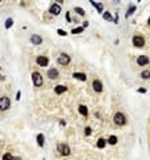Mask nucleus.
Segmentation results:
<instances>
[{
    "instance_id": "nucleus-13",
    "label": "nucleus",
    "mask_w": 150,
    "mask_h": 160,
    "mask_svg": "<svg viewBox=\"0 0 150 160\" xmlns=\"http://www.w3.org/2000/svg\"><path fill=\"white\" fill-rule=\"evenodd\" d=\"M67 90V88H66L64 85H56L55 86V93L56 94H62V93H64Z\"/></svg>"
},
{
    "instance_id": "nucleus-1",
    "label": "nucleus",
    "mask_w": 150,
    "mask_h": 160,
    "mask_svg": "<svg viewBox=\"0 0 150 160\" xmlns=\"http://www.w3.org/2000/svg\"><path fill=\"white\" fill-rule=\"evenodd\" d=\"M31 77H32V82H34L35 86H42V85H43V77H42L40 73L34 71Z\"/></svg>"
},
{
    "instance_id": "nucleus-28",
    "label": "nucleus",
    "mask_w": 150,
    "mask_h": 160,
    "mask_svg": "<svg viewBox=\"0 0 150 160\" xmlns=\"http://www.w3.org/2000/svg\"><path fill=\"white\" fill-rule=\"evenodd\" d=\"M58 34L60 35V36H66V35H67V32H66V31H63L62 28H59V30H58Z\"/></svg>"
},
{
    "instance_id": "nucleus-17",
    "label": "nucleus",
    "mask_w": 150,
    "mask_h": 160,
    "mask_svg": "<svg viewBox=\"0 0 150 160\" xmlns=\"http://www.w3.org/2000/svg\"><path fill=\"white\" fill-rule=\"evenodd\" d=\"M135 9H137V7H135V5H130V8L127 9V12H126V18H129L130 15H133V14H134V11H135Z\"/></svg>"
},
{
    "instance_id": "nucleus-29",
    "label": "nucleus",
    "mask_w": 150,
    "mask_h": 160,
    "mask_svg": "<svg viewBox=\"0 0 150 160\" xmlns=\"http://www.w3.org/2000/svg\"><path fill=\"white\" fill-rule=\"evenodd\" d=\"M87 26H89V22H83V26H82L83 28H85V27H87Z\"/></svg>"
},
{
    "instance_id": "nucleus-33",
    "label": "nucleus",
    "mask_w": 150,
    "mask_h": 160,
    "mask_svg": "<svg viewBox=\"0 0 150 160\" xmlns=\"http://www.w3.org/2000/svg\"><path fill=\"white\" fill-rule=\"evenodd\" d=\"M14 160H22L20 158H14Z\"/></svg>"
},
{
    "instance_id": "nucleus-7",
    "label": "nucleus",
    "mask_w": 150,
    "mask_h": 160,
    "mask_svg": "<svg viewBox=\"0 0 150 160\" xmlns=\"http://www.w3.org/2000/svg\"><path fill=\"white\" fill-rule=\"evenodd\" d=\"M92 89H94L95 92L101 93V92L103 90V86H102V82L99 81V79H94V81H92Z\"/></svg>"
},
{
    "instance_id": "nucleus-10",
    "label": "nucleus",
    "mask_w": 150,
    "mask_h": 160,
    "mask_svg": "<svg viewBox=\"0 0 150 160\" xmlns=\"http://www.w3.org/2000/svg\"><path fill=\"white\" fill-rule=\"evenodd\" d=\"M62 11L60 8V4H52L51 7H50V12H51L52 15H59Z\"/></svg>"
},
{
    "instance_id": "nucleus-19",
    "label": "nucleus",
    "mask_w": 150,
    "mask_h": 160,
    "mask_svg": "<svg viewBox=\"0 0 150 160\" xmlns=\"http://www.w3.org/2000/svg\"><path fill=\"white\" fill-rule=\"evenodd\" d=\"M117 141H118L117 136H110V137H109V140H107V143H109V144H111V145L117 144Z\"/></svg>"
},
{
    "instance_id": "nucleus-9",
    "label": "nucleus",
    "mask_w": 150,
    "mask_h": 160,
    "mask_svg": "<svg viewBox=\"0 0 150 160\" xmlns=\"http://www.w3.org/2000/svg\"><path fill=\"white\" fill-rule=\"evenodd\" d=\"M137 63H138L139 66H146L149 63V58L146 55H139L138 58H137Z\"/></svg>"
},
{
    "instance_id": "nucleus-23",
    "label": "nucleus",
    "mask_w": 150,
    "mask_h": 160,
    "mask_svg": "<svg viewBox=\"0 0 150 160\" xmlns=\"http://www.w3.org/2000/svg\"><path fill=\"white\" fill-rule=\"evenodd\" d=\"M82 31H83V27H76V28H72L71 34H81Z\"/></svg>"
},
{
    "instance_id": "nucleus-32",
    "label": "nucleus",
    "mask_w": 150,
    "mask_h": 160,
    "mask_svg": "<svg viewBox=\"0 0 150 160\" xmlns=\"http://www.w3.org/2000/svg\"><path fill=\"white\" fill-rule=\"evenodd\" d=\"M138 92H139V93H146V90H145V89H139Z\"/></svg>"
},
{
    "instance_id": "nucleus-5",
    "label": "nucleus",
    "mask_w": 150,
    "mask_h": 160,
    "mask_svg": "<svg viewBox=\"0 0 150 160\" xmlns=\"http://www.w3.org/2000/svg\"><path fill=\"white\" fill-rule=\"evenodd\" d=\"M133 45H134L135 47H142V46L145 45V39L139 35H135L134 38H133Z\"/></svg>"
},
{
    "instance_id": "nucleus-31",
    "label": "nucleus",
    "mask_w": 150,
    "mask_h": 160,
    "mask_svg": "<svg viewBox=\"0 0 150 160\" xmlns=\"http://www.w3.org/2000/svg\"><path fill=\"white\" fill-rule=\"evenodd\" d=\"M66 19H67V20L70 22V14H68V12H67V14H66Z\"/></svg>"
},
{
    "instance_id": "nucleus-6",
    "label": "nucleus",
    "mask_w": 150,
    "mask_h": 160,
    "mask_svg": "<svg viewBox=\"0 0 150 160\" xmlns=\"http://www.w3.org/2000/svg\"><path fill=\"white\" fill-rule=\"evenodd\" d=\"M70 61H71V59H70V55H67V54H60L59 58H58V62L60 63V65H63V66L68 65Z\"/></svg>"
},
{
    "instance_id": "nucleus-25",
    "label": "nucleus",
    "mask_w": 150,
    "mask_h": 160,
    "mask_svg": "<svg viewBox=\"0 0 150 160\" xmlns=\"http://www.w3.org/2000/svg\"><path fill=\"white\" fill-rule=\"evenodd\" d=\"M103 19H105V20H114V19L111 18V15L109 14V12H105V14H103Z\"/></svg>"
},
{
    "instance_id": "nucleus-34",
    "label": "nucleus",
    "mask_w": 150,
    "mask_h": 160,
    "mask_svg": "<svg viewBox=\"0 0 150 160\" xmlns=\"http://www.w3.org/2000/svg\"><path fill=\"white\" fill-rule=\"evenodd\" d=\"M149 26H150V18H149Z\"/></svg>"
},
{
    "instance_id": "nucleus-24",
    "label": "nucleus",
    "mask_w": 150,
    "mask_h": 160,
    "mask_svg": "<svg viewBox=\"0 0 150 160\" xmlns=\"http://www.w3.org/2000/svg\"><path fill=\"white\" fill-rule=\"evenodd\" d=\"M3 160H14V156H12L11 153H4V156H3Z\"/></svg>"
},
{
    "instance_id": "nucleus-2",
    "label": "nucleus",
    "mask_w": 150,
    "mask_h": 160,
    "mask_svg": "<svg viewBox=\"0 0 150 160\" xmlns=\"http://www.w3.org/2000/svg\"><path fill=\"white\" fill-rule=\"evenodd\" d=\"M114 122L117 125H125L126 124V117H125V114L121 112H118V113H115L114 114Z\"/></svg>"
},
{
    "instance_id": "nucleus-30",
    "label": "nucleus",
    "mask_w": 150,
    "mask_h": 160,
    "mask_svg": "<svg viewBox=\"0 0 150 160\" xmlns=\"http://www.w3.org/2000/svg\"><path fill=\"white\" fill-rule=\"evenodd\" d=\"M16 100H20V92L16 93Z\"/></svg>"
},
{
    "instance_id": "nucleus-35",
    "label": "nucleus",
    "mask_w": 150,
    "mask_h": 160,
    "mask_svg": "<svg viewBox=\"0 0 150 160\" xmlns=\"http://www.w3.org/2000/svg\"><path fill=\"white\" fill-rule=\"evenodd\" d=\"M1 79H3V77H0V81H1Z\"/></svg>"
},
{
    "instance_id": "nucleus-15",
    "label": "nucleus",
    "mask_w": 150,
    "mask_h": 160,
    "mask_svg": "<svg viewBox=\"0 0 150 160\" xmlns=\"http://www.w3.org/2000/svg\"><path fill=\"white\" fill-rule=\"evenodd\" d=\"M36 140H38V145H39V147H43V145H44V136H43L42 133H40V135H38Z\"/></svg>"
},
{
    "instance_id": "nucleus-26",
    "label": "nucleus",
    "mask_w": 150,
    "mask_h": 160,
    "mask_svg": "<svg viewBox=\"0 0 150 160\" xmlns=\"http://www.w3.org/2000/svg\"><path fill=\"white\" fill-rule=\"evenodd\" d=\"M75 12H78L81 16L85 15V11H83V8H81V7H75Z\"/></svg>"
},
{
    "instance_id": "nucleus-8",
    "label": "nucleus",
    "mask_w": 150,
    "mask_h": 160,
    "mask_svg": "<svg viewBox=\"0 0 150 160\" xmlns=\"http://www.w3.org/2000/svg\"><path fill=\"white\" fill-rule=\"evenodd\" d=\"M36 63H38L39 66H47L48 65V58L47 56H43V55H39L38 58H36Z\"/></svg>"
},
{
    "instance_id": "nucleus-11",
    "label": "nucleus",
    "mask_w": 150,
    "mask_h": 160,
    "mask_svg": "<svg viewBox=\"0 0 150 160\" xmlns=\"http://www.w3.org/2000/svg\"><path fill=\"white\" fill-rule=\"evenodd\" d=\"M47 75H48L51 79H55V78H58L59 73H58V70H56V69H50L48 71H47Z\"/></svg>"
},
{
    "instance_id": "nucleus-3",
    "label": "nucleus",
    "mask_w": 150,
    "mask_h": 160,
    "mask_svg": "<svg viewBox=\"0 0 150 160\" xmlns=\"http://www.w3.org/2000/svg\"><path fill=\"white\" fill-rule=\"evenodd\" d=\"M9 105H11V102H9L8 97L0 98V110H7V109H9Z\"/></svg>"
},
{
    "instance_id": "nucleus-21",
    "label": "nucleus",
    "mask_w": 150,
    "mask_h": 160,
    "mask_svg": "<svg viewBox=\"0 0 150 160\" xmlns=\"http://www.w3.org/2000/svg\"><path fill=\"white\" fill-rule=\"evenodd\" d=\"M91 4L94 5V7H95L96 9H98L99 12H102V11H103V5H102V4H99V3H95V1H91Z\"/></svg>"
},
{
    "instance_id": "nucleus-27",
    "label": "nucleus",
    "mask_w": 150,
    "mask_h": 160,
    "mask_svg": "<svg viewBox=\"0 0 150 160\" xmlns=\"http://www.w3.org/2000/svg\"><path fill=\"white\" fill-rule=\"evenodd\" d=\"M85 135H86V136H90V135H91V128H90V126H87V128L85 129Z\"/></svg>"
},
{
    "instance_id": "nucleus-20",
    "label": "nucleus",
    "mask_w": 150,
    "mask_h": 160,
    "mask_svg": "<svg viewBox=\"0 0 150 160\" xmlns=\"http://www.w3.org/2000/svg\"><path fill=\"white\" fill-rule=\"evenodd\" d=\"M141 77L143 79H149L150 78V71L149 70H143V71L141 73Z\"/></svg>"
},
{
    "instance_id": "nucleus-12",
    "label": "nucleus",
    "mask_w": 150,
    "mask_h": 160,
    "mask_svg": "<svg viewBox=\"0 0 150 160\" xmlns=\"http://www.w3.org/2000/svg\"><path fill=\"white\" fill-rule=\"evenodd\" d=\"M31 42H32V45H40L43 42V39H42V36H39V35H32Z\"/></svg>"
},
{
    "instance_id": "nucleus-16",
    "label": "nucleus",
    "mask_w": 150,
    "mask_h": 160,
    "mask_svg": "<svg viewBox=\"0 0 150 160\" xmlns=\"http://www.w3.org/2000/svg\"><path fill=\"white\" fill-rule=\"evenodd\" d=\"M79 113H81V114H83V116H87V113H89V110H87V106L81 105V106H79Z\"/></svg>"
},
{
    "instance_id": "nucleus-14",
    "label": "nucleus",
    "mask_w": 150,
    "mask_h": 160,
    "mask_svg": "<svg viewBox=\"0 0 150 160\" xmlns=\"http://www.w3.org/2000/svg\"><path fill=\"white\" fill-rule=\"evenodd\" d=\"M72 77L76 79H79V81H86L87 79V77H86V74H83V73H74L72 74Z\"/></svg>"
},
{
    "instance_id": "nucleus-4",
    "label": "nucleus",
    "mask_w": 150,
    "mask_h": 160,
    "mask_svg": "<svg viewBox=\"0 0 150 160\" xmlns=\"http://www.w3.org/2000/svg\"><path fill=\"white\" fill-rule=\"evenodd\" d=\"M58 151L60 152L63 156H68L70 153H71V151H70V147L67 144H59L58 145Z\"/></svg>"
},
{
    "instance_id": "nucleus-22",
    "label": "nucleus",
    "mask_w": 150,
    "mask_h": 160,
    "mask_svg": "<svg viewBox=\"0 0 150 160\" xmlns=\"http://www.w3.org/2000/svg\"><path fill=\"white\" fill-rule=\"evenodd\" d=\"M12 24H14V20H12L11 18H8L7 20H5V28H9Z\"/></svg>"
},
{
    "instance_id": "nucleus-18",
    "label": "nucleus",
    "mask_w": 150,
    "mask_h": 160,
    "mask_svg": "<svg viewBox=\"0 0 150 160\" xmlns=\"http://www.w3.org/2000/svg\"><path fill=\"white\" fill-rule=\"evenodd\" d=\"M105 145H106V140L105 139H99L98 143H96V147H98V148H105Z\"/></svg>"
}]
</instances>
